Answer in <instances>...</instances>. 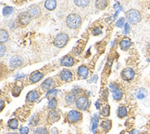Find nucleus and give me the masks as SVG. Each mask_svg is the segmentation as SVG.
Instances as JSON below:
<instances>
[{
    "label": "nucleus",
    "instance_id": "12",
    "mask_svg": "<svg viewBox=\"0 0 150 134\" xmlns=\"http://www.w3.org/2000/svg\"><path fill=\"white\" fill-rule=\"evenodd\" d=\"M41 12H42L41 8L38 5H32L28 9V13L30 14L32 18H38L41 15Z\"/></svg>",
    "mask_w": 150,
    "mask_h": 134
},
{
    "label": "nucleus",
    "instance_id": "3",
    "mask_svg": "<svg viewBox=\"0 0 150 134\" xmlns=\"http://www.w3.org/2000/svg\"><path fill=\"white\" fill-rule=\"evenodd\" d=\"M126 18L128 20V21L132 24H137L138 22H140L142 20L141 13L137 9H129L126 12Z\"/></svg>",
    "mask_w": 150,
    "mask_h": 134
},
{
    "label": "nucleus",
    "instance_id": "24",
    "mask_svg": "<svg viewBox=\"0 0 150 134\" xmlns=\"http://www.w3.org/2000/svg\"><path fill=\"white\" fill-rule=\"evenodd\" d=\"M8 127L10 130H17L19 127V121L16 118H11L8 122Z\"/></svg>",
    "mask_w": 150,
    "mask_h": 134
},
{
    "label": "nucleus",
    "instance_id": "39",
    "mask_svg": "<svg viewBox=\"0 0 150 134\" xmlns=\"http://www.w3.org/2000/svg\"><path fill=\"white\" fill-rule=\"evenodd\" d=\"M0 105H1V108H0V110H1V111H3V110H4V107H5V102H4L3 100L0 101Z\"/></svg>",
    "mask_w": 150,
    "mask_h": 134
},
{
    "label": "nucleus",
    "instance_id": "34",
    "mask_svg": "<svg viewBox=\"0 0 150 134\" xmlns=\"http://www.w3.org/2000/svg\"><path fill=\"white\" fill-rule=\"evenodd\" d=\"M116 25L118 27H123L124 26V18H120L116 22Z\"/></svg>",
    "mask_w": 150,
    "mask_h": 134
},
{
    "label": "nucleus",
    "instance_id": "9",
    "mask_svg": "<svg viewBox=\"0 0 150 134\" xmlns=\"http://www.w3.org/2000/svg\"><path fill=\"white\" fill-rule=\"evenodd\" d=\"M43 77H44V74L42 72L34 71L29 75V82H30V84L37 83V82H39V81H41Z\"/></svg>",
    "mask_w": 150,
    "mask_h": 134
},
{
    "label": "nucleus",
    "instance_id": "30",
    "mask_svg": "<svg viewBox=\"0 0 150 134\" xmlns=\"http://www.w3.org/2000/svg\"><path fill=\"white\" fill-rule=\"evenodd\" d=\"M12 12H13V8L8 7V6H6V7L3 9V14L6 17L9 16L10 14H12Z\"/></svg>",
    "mask_w": 150,
    "mask_h": 134
},
{
    "label": "nucleus",
    "instance_id": "18",
    "mask_svg": "<svg viewBox=\"0 0 150 134\" xmlns=\"http://www.w3.org/2000/svg\"><path fill=\"white\" fill-rule=\"evenodd\" d=\"M100 127H101V129L103 130V131L105 133H107V132H108L109 130H110V129L112 128V122H111V120H109V119H104V120L101 121Z\"/></svg>",
    "mask_w": 150,
    "mask_h": 134
},
{
    "label": "nucleus",
    "instance_id": "17",
    "mask_svg": "<svg viewBox=\"0 0 150 134\" xmlns=\"http://www.w3.org/2000/svg\"><path fill=\"white\" fill-rule=\"evenodd\" d=\"M55 85V80L52 78V77H49L47 79H45L44 82L42 83L41 85V89L43 90H50L52 87Z\"/></svg>",
    "mask_w": 150,
    "mask_h": 134
},
{
    "label": "nucleus",
    "instance_id": "27",
    "mask_svg": "<svg viewBox=\"0 0 150 134\" xmlns=\"http://www.w3.org/2000/svg\"><path fill=\"white\" fill-rule=\"evenodd\" d=\"M57 106V99H56V98L51 99V100L48 101L47 108H48L49 110H51V111H52V110H56Z\"/></svg>",
    "mask_w": 150,
    "mask_h": 134
},
{
    "label": "nucleus",
    "instance_id": "16",
    "mask_svg": "<svg viewBox=\"0 0 150 134\" xmlns=\"http://www.w3.org/2000/svg\"><path fill=\"white\" fill-rule=\"evenodd\" d=\"M77 74L79 75V77L80 78H82V79H85L86 77H88V75H89V69L87 66H85V65H82V66H80L77 70Z\"/></svg>",
    "mask_w": 150,
    "mask_h": 134
},
{
    "label": "nucleus",
    "instance_id": "14",
    "mask_svg": "<svg viewBox=\"0 0 150 134\" xmlns=\"http://www.w3.org/2000/svg\"><path fill=\"white\" fill-rule=\"evenodd\" d=\"M60 118V114L59 112H57V110H52V111L49 112L48 115V123H55V122H57Z\"/></svg>",
    "mask_w": 150,
    "mask_h": 134
},
{
    "label": "nucleus",
    "instance_id": "40",
    "mask_svg": "<svg viewBox=\"0 0 150 134\" xmlns=\"http://www.w3.org/2000/svg\"><path fill=\"white\" fill-rule=\"evenodd\" d=\"M129 32V24L128 23H126L125 24V30H124V34H127Z\"/></svg>",
    "mask_w": 150,
    "mask_h": 134
},
{
    "label": "nucleus",
    "instance_id": "42",
    "mask_svg": "<svg viewBox=\"0 0 150 134\" xmlns=\"http://www.w3.org/2000/svg\"><path fill=\"white\" fill-rule=\"evenodd\" d=\"M8 134H19V133H17V132H9Z\"/></svg>",
    "mask_w": 150,
    "mask_h": 134
},
{
    "label": "nucleus",
    "instance_id": "11",
    "mask_svg": "<svg viewBox=\"0 0 150 134\" xmlns=\"http://www.w3.org/2000/svg\"><path fill=\"white\" fill-rule=\"evenodd\" d=\"M134 70L131 68V67H127L125 69L122 70V77L126 80V81H130L132 80V78L134 77Z\"/></svg>",
    "mask_w": 150,
    "mask_h": 134
},
{
    "label": "nucleus",
    "instance_id": "8",
    "mask_svg": "<svg viewBox=\"0 0 150 134\" xmlns=\"http://www.w3.org/2000/svg\"><path fill=\"white\" fill-rule=\"evenodd\" d=\"M18 21L21 26H26L31 22L32 17L28 13V11H23V12L20 13V15L18 17Z\"/></svg>",
    "mask_w": 150,
    "mask_h": 134
},
{
    "label": "nucleus",
    "instance_id": "7",
    "mask_svg": "<svg viewBox=\"0 0 150 134\" xmlns=\"http://www.w3.org/2000/svg\"><path fill=\"white\" fill-rule=\"evenodd\" d=\"M59 78L63 82H70L73 79V74L71 70L64 69L59 74Z\"/></svg>",
    "mask_w": 150,
    "mask_h": 134
},
{
    "label": "nucleus",
    "instance_id": "1",
    "mask_svg": "<svg viewBox=\"0 0 150 134\" xmlns=\"http://www.w3.org/2000/svg\"><path fill=\"white\" fill-rule=\"evenodd\" d=\"M67 26L71 29H78L82 24V17L77 13H71L66 19Z\"/></svg>",
    "mask_w": 150,
    "mask_h": 134
},
{
    "label": "nucleus",
    "instance_id": "41",
    "mask_svg": "<svg viewBox=\"0 0 150 134\" xmlns=\"http://www.w3.org/2000/svg\"><path fill=\"white\" fill-rule=\"evenodd\" d=\"M99 102H100V101H97V102H96V108H97V109H99V108H100Z\"/></svg>",
    "mask_w": 150,
    "mask_h": 134
},
{
    "label": "nucleus",
    "instance_id": "10",
    "mask_svg": "<svg viewBox=\"0 0 150 134\" xmlns=\"http://www.w3.org/2000/svg\"><path fill=\"white\" fill-rule=\"evenodd\" d=\"M59 63L61 66H66V67H71L75 64V60L74 58L71 55H66L63 58H61Z\"/></svg>",
    "mask_w": 150,
    "mask_h": 134
},
{
    "label": "nucleus",
    "instance_id": "25",
    "mask_svg": "<svg viewBox=\"0 0 150 134\" xmlns=\"http://www.w3.org/2000/svg\"><path fill=\"white\" fill-rule=\"evenodd\" d=\"M74 4L77 6L79 8H86L87 6H89L90 4V1L88 0H75L74 1Z\"/></svg>",
    "mask_w": 150,
    "mask_h": 134
},
{
    "label": "nucleus",
    "instance_id": "15",
    "mask_svg": "<svg viewBox=\"0 0 150 134\" xmlns=\"http://www.w3.org/2000/svg\"><path fill=\"white\" fill-rule=\"evenodd\" d=\"M76 95L74 94V92H68L64 97V101L68 104V105H72L73 103L76 102Z\"/></svg>",
    "mask_w": 150,
    "mask_h": 134
},
{
    "label": "nucleus",
    "instance_id": "35",
    "mask_svg": "<svg viewBox=\"0 0 150 134\" xmlns=\"http://www.w3.org/2000/svg\"><path fill=\"white\" fill-rule=\"evenodd\" d=\"M6 53V47L4 44H1L0 45V56L3 57Z\"/></svg>",
    "mask_w": 150,
    "mask_h": 134
},
{
    "label": "nucleus",
    "instance_id": "13",
    "mask_svg": "<svg viewBox=\"0 0 150 134\" xmlns=\"http://www.w3.org/2000/svg\"><path fill=\"white\" fill-rule=\"evenodd\" d=\"M39 97H40V93L37 90H33L28 92V94L26 95V101L29 103H33L34 102H36Z\"/></svg>",
    "mask_w": 150,
    "mask_h": 134
},
{
    "label": "nucleus",
    "instance_id": "29",
    "mask_svg": "<svg viewBox=\"0 0 150 134\" xmlns=\"http://www.w3.org/2000/svg\"><path fill=\"white\" fill-rule=\"evenodd\" d=\"M57 94V90L53 89V90H49V91L47 92V98L48 99V100H51V99H54L56 98Z\"/></svg>",
    "mask_w": 150,
    "mask_h": 134
},
{
    "label": "nucleus",
    "instance_id": "33",
    "mask_svg": "<svg viewBox=\"0 0 150 134\" xmlns=\"http://www.w3.org/2000/svg\"><path fill=\"white\" fill-rule=\"evenodd\" d=\"M101 33H102V30L100 27H94L92 29V34H93L94 36H98Z\"/></svg>",
    "mask_w": 150,
    "mask_h": 134
},
{
    "label": "nucleus",
    "instance_id": "32",
    "mask_svg": "<svg viewBox=\"0 0 150 134\" xmlns=\"http://www.w3.org/2000/svg\"><path fill=\"white\" fill-rule=\"evenodd\" d=\"M35 134H49V132L45 127H39L35 130Z\"/></svg>",
    "mask_w": 150,
    "mask_h": 134
},
{
    "label": "nucleus",
    "instance_id": "20",
    "mask_svg": "<svg viewBox=\"0 0 150 134\" xmlns=\"http://www.w3.org/2000/svg\"><path fill=\"white\" fill-rule=\"evenodd\" d=\"M108 6V2L106 1V0H97L95 3V7L99 10L105 9Z\"/></svg>",
    "mask_w": 150,
    "mask_h": 134
},
{
    "label": "nucleus",
    "instance_id": "31",
    "mask_svg": "<svg viewBox=\"0 0 150 134\" xmlns=\"http://www.w3.org/2000/svg\"><path fill=\"white\" fill-rule=\"evenodd\" d=\"M21 90H22V86H21V87L20 86L14 87V89L12 90V95L15 96V97H18L21 94Z\"/></svg>",
    "mask_w": 150,
    "mask_h": 134
},
{
    "label": "nucleus",
    "instance_id": "22",
    "mask_svg": "<svg viewBox=\"0 0 150 134\" xmlns=\"http://www.w3.org/2000/svg\"><path fill=\"white\" fill-rule=\"evenodd\" d=\"M8 38H9V36H8V31H6L5 29H1V31H0V42H1V44L8 42Z\"/></svg>",
    "mask_w": 150,
    "mask_h": 134
},
{
    "label": "nucleus",
    "instance_id": "2",
    "mask_svg": "<svg viewBox=\"0 0 150 134\" xmlns=\"http://www.w3.org/2000/svg\"><path fill=\"white\" fill-rule=\"evenodd\" d=\"M90 100L87 96L85 95H81L77 98L76 102H75V106L78 110H81V111H86L88 110L90 107Z\"/></svg>",
    "mask_w": 150,
    "mask_h": 134
},
{
    "label": "nucleus",
    "instance_id": "37",
    "mask_svg": "<svg viewBox=\"0 0 150 134\" xmlns=\"http://www.w3.org/2000/svg\"><path fill=\"white\" fill-rule=\"evenodd\" d=\"M97 122H98V119H97L96 118L94 119V123H93V127H92V130H93L94 132L96 131V126H97Z\"/></svg>",
    "mask_w": 150,
    "mask_h": 134
},
{
    "label": "nucleus",
    "instance_id": "4",
    "mask_svg": "<svg viewBox=\"0 0 150 134\" xmlns=\"http://www.w3.org/2000/svg\"><path fill=\"white\" fill-rule=\"evenodd\" d=\"M82 119H83V114L80 111H77V110H71L70 112H68L66 115V120L69 123L71 124L78 123V122L82 121Z\"/></svg>",
    "mask_w": 150,
    "mask_h": 134
},
{
    "label": "nucleus",
    "instance_id": "23",
    "mask_svg": "<svg viewBox=\"0 0 150 134\" xmlns=\"http://www.w3.org/2000/svg\"><path fill=\"white\" fill-rule=\"evenodd\" d=\"M117 115L120 118H124L127 115V108L124 105L120 106L117 110Z\"/></svg>",
    "mask_w": 150,
    "mask_h": 134
},
{
    "label": "nucleus",
    "instance_id": "19",
    "mask_svg": "<svg viewBox=\"0 0 150 134\" xmlns=\"http://www.w3.org/2000/svg\"><path fill=\"white\" fill-rule=\"evenodd\" d=\"M131 46H132V41L128 37L123 38L122 41L120 42V47L122 50H128L131 48Z\"/></svg>",
    "mask_w": 150,
    "mask_h": 134
},
{
    "label": "nucleus",
    "instance_id": "26",
    "mask_svg": "<svg viewBox=\"0 0 150 134\" xmlns=\"http://www.w3.org/2000/svg\"><path fill=\"white\" fill-rule=\"evenodd\" d=\"M100 115H101L102 116H104V118H108V116L109 115H110V106H109V105L104 106V107L101 109Z\"/></svg>",
    "mask_w": 150,
    "mask_h": 134
},
{
    "label": "nucleus",
    "instance_id": "38",
    "mask_svg": "<svg viewBox=\"0 0 150 134\" xmlns=\"http://www.w3.org/2000/svg\"><path fill=\"white\" fill-rule=\"evenodd\" d=\"M51 134H59V130L57 128H52L51 129Z\"/></svg>",
    "mask_w": 150,
    "mask_h": 134
},
{
    "label": "nucleus",
    "instance_id": "5",
    "mask_svg": "<svg viewBox=\"0 0 150 134\" xmlns=\"http://www.w3.org/2000/svg\"><path fill=\"white\" fill-rule=\"evenodd\" d=\"M69 42V36L66 33H59L57 34L54 39V45L57 48H64Z\"/></svg>",
    "mask_w": 150,
    "mask_h": 134
},
{
    "label": "nucleus",
    "instance_id": "6",
    "mask_svg": "<svg viewBox=\"0 0 150 134\" xmlns=\"http://www.w3.org/2000/svg\"><path fill=\"white\" fill-rule=\"evenodd\" d=\"M109 90H111L112 92V95H113V99L115 101H120V99L122 98V95H123V92L122 90H120L118 85L114 84V83H111L109 85Z\"/></svg>",
    "mask_w": 150,
    "mask_h": 134
},
{
    "label": "nucleus",
    "instance_id": "21",
    "mask_svg": "<svg viewBox=\"0 0 150 134\" xmlns=\"http://www.w3.org/2000/svg\"><path fill=\"white\" fill-rule=\"evenodd\" d=\"M57 1H55V0H47V1L45 2V8L47 9V10H54L56 8H57Z\"/></svg>",
    "mask_w": 150,
    "mask_h": 134
},
{
    "label": "nucleus",
    "instance_id": "36",
    "mask_svg": "<svg viewBox=\"0 0 150 134\" xmlns=\"http://www.w3.org/2000/svg\"><path fill=\"white\" fill-rule=\"evenodd\" d=\"M29 133V128L28 127H22L20 130V134H28Z\"/></svg>",
    "mask_w": 150,
    "mask_h": 134
},
{
    "label": "nucleus",
    "instance_id": "43",
    "mask_svg": "<svg viewBox=\"0 0 150 134\" xmlns=\"http://www.w3.org/2000/svg\"><path fill=\"white\" fill-rule=\"evenodd\" d=\"M120 134H124V133H123V132H122V133H120Z\"/></svg>",
    "mask_w": 150,
    "mask_h": 134
},
{
    "label": "nucleus",
    "instance_id": "28",
    "mask_svg": "<svg viewBox=\"0 0 150 134\" xmlns=\"http://www.w3.org/2000/svg\"><path fill=\"white\" fill-rule=\"evenodd\" d=\"M146 95H147V91L145 89H140L137 91V94H136L138 99H144V98H146Z\"/></svg>",
    "mask_w": 150,
    "mask_h": 134
}]
</instances>
